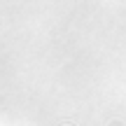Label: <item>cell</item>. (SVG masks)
<instances>
[{
  "mask_svg": "<svg viewBox=\"0 0 126 126\" xmlns=\"http://www.w3.org/2000/svg\"><path fill=\"white\" fill-rule=\"evenodd\" d=\"M110 126H122V124H119V122H114V124H110Z\"/></svg>",
  "mask_w": 126,
  "mask_h": 126,
  "instance_id": "6da1fadb",
  "label": "cell"
},
{
  "mask_svg": "<svg viewBox=\"0 0 126 126\" xmlns=\"http://www.w3.org/2000/svg\"><path fill=\"white\" fill-rule=\"evenodd\" d=\"M65 126H70V124H65Z\"/></svg>",
  "mask_w": 126,
  "mask_h": 126,
  "instance_id": "7a4b0ae2",
  "label": "cell"
}]
</instances>
